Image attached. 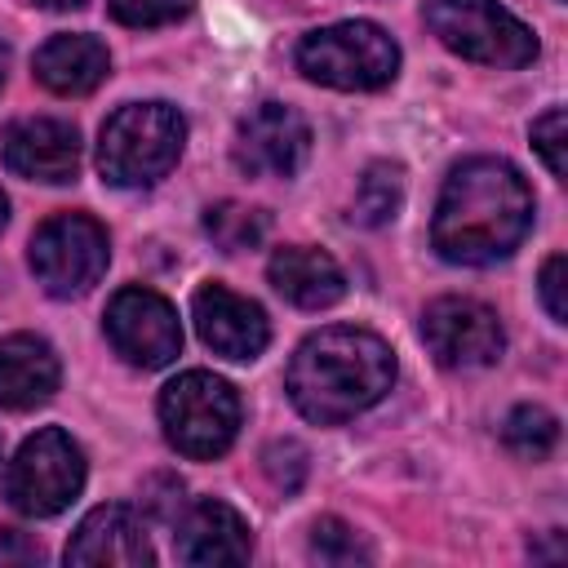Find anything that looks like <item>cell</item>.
I'll list each match as a JSON object with an SVG mask.
<instances>
[{"mask_svg": "<svg viewBox=\"0 0 568 568\" xmlns=\"http://www.w3.org/2000/svg\"><path fill=\"white\" fill-rule=\"evenodd\" d=\"M532 226V191L515 164L475 155L462 160L435 200L430 244L457 266H493L519 248Z\"/></svg>", "mask_w": 568, "mask_h": 568, "instance_id": "6da1fadb", "label": "cell"}, {"mask_svg": "<svg viewBox=\"0 0 568 568\" xmlns=\"http://www.w3.org/2000/svg\"><path fill=\"white\" fill-rule=\"evenodd\" d=\"M395 382V351L351 324H333L311 333L293 359H288V399L306 422L337 426L351 422L355 413L373 408Z\"/></svg>", "mask_w": 568, "mask_h": 568, "instance_id": "7a4b0ae2", "label": "cell"}, {"mask_svg": "<svg viewBox=\"0 0 568 568\" xmlns=\"http://www.w3.org/2000/svg\"><path fill=\"white\" fill-rule=\"evenodd\" d=\"M186 142V120L169 102H129L120 106L98 138V173L111 186H151L160 182Z\"/></svg>", "mask_w": 568, "mask_h": 568, "instance_id": "3957f363", "label": "cell"}, {"mask_svg": "<svg viewBox=\"0 0 568 568\" xmlns=\"http://www.w3.org/2000/svg\"><path fill=\"white\" fill-rule=\"evenodd\" d=\"M297 71L306 80H315L324 89H342V93L386 89L399 71V44L377 22H364V18L333 22V27L302 36Z\"/></svg>", "mask_w": 568, "mask_h": 568, "instance_id": "277c9868", "label": "cell"}, {"mask_svg": "<svg viewBox=\"0 0 568 568\" xmlns=\"http://www.w3.org/2000/svg\"><path fill=\"white\" fill-rule=\"evenodd\" d=\"M160 426L164 439L191 457V462H213L235 444L240 430V395L226 377L191 368L173 377L160 390Z\"/></svg>", "mask_w": 568, "mask_h": 568, "instance_id": "5b68a950", "label": "cell"}, {"mask_svg": "<svg viewBox=\"0 0 568 568\" xmlns=\"http://www.w3.org/2000/svg\"><path fill=\"white\" fill-rule=\"evenodd\" d=\"M435 40L479 67H528L537 58V36L497 0H426L422 9Z\"/></svg>", "mask_w": 568, "mask_h": 568, "instance_id": "8992f818", "label": "cell"}, {"mask_svg": "<svg viewBox=\"0 0 568 568\" xmlns=\"http://www.w3.org/2000/svg\"><path fill=\"white\" fill-rule=\"evenodd\" d=\"M80 488H84V453L58 426L27 435L18 457L9 462V475H4L9 506L18 515H31V519L62 515L80 497Z\"/></svg>", "mask_w": 568, "mask_h": 568, "instance_id": "52a82bcc", "label": "cell"}, {"mask_svg": "<svg viewBox=\"0 0 568 568\" xmlns=\"http://www.w3.org/2000/svg\"><path fill=\"white\" fill-rule=\"evenodd\" d=\"M111 262V240L89 213H58L31 235V271L49 297L89 293Z\"/></svg>", "mask_w": 568, "mask_h": 568, "instance_id": "ba28073f", "label": "cell"}, {"mask_svg": "<svg viewBox=\"0 0 568 568\" xmlns=\"http://www.w3.org/2000/svg\"><path fill=\"white\" fill-rule=\"evenodd\" d=\"M102 328L115 355L129 359L133 368H164L182 351V324H178L173 302L142 284H129L106 302Z\"/></svg>", "mask_w": 568, "mask_h": 568, "instance_id": "9c48e42d", "label": "cell"}, {"mask_svg": "<svg viewBox=\"0 0 568 568\" xmlns=\"http://www.w3.org/2000/svg\"><path fill=\"white\" fill-rule=\"evenodd\" d=\"M422 342L444 368H488L497 364L506 333L488 302L448 293L422 311Z\"/></svg>", "mask_w": 568, "mask_h": 568, "instance_id": "30bf717a", "label": "cell"}, {"mask_svg": "<svg viewBox=\"0 0 568 568\" xmlns=\"http://www.w3.org/2000/svg\"><path fill=\"white\" fill-rule=\"evenodd\" d=\"M231 155L248 178H293L311 155V124L284 102H262L240 120Z\"/></svg>", "mask_w": 568, "mask_h": 568, "instance_id": "8fae6325", "label": "cell"}, {"mask_svg": "<svg viewBox=\"0 0 568 568\" xmlns=\"http://www.w3.org/2000/svg\"><path fill=\"white\" fill-rule=\"evenodd\" d=\"M191 320H195V333L200 342L222 355V359H257L271 342V324H266V311L248 297H240L235 288L226 284H200L195 297H191Z\"/></svg>", "mask_w": 568, "mask_h": 568, "instance_id": "7c38bea8", "label": "cell"}, {"mask_svg": "<svg viewBox=\"0 0 568 568\" xmlns=\"http://www.w3.org/2000/svg\"><path fill=\"white\" fill-rule=\"evenodd\" d=\"M0 160L31 182H71L80 169V133L53 115H27L0 133Z\"/></svg>", "mask_w": 568, "mask_h": 568, "instance_id": "4fadbf2b", "label": "cell"}, {"mask_svg": "<svg viewBox=\"0 0 568 568\" xmlns=\"http://www.w3.org/2000/svg\"><path fill=\"white\" fill-rule=\"evenodd\" d=\"M151 559L155 555L146 541V524L115 501L89 510L67 541V564L80 568H146Z\"/></svg>", "mask_w": 568, "mask_h": 568, "instance_id": "5bb4252c", "label": "cell"}, {"mask_svg": "<svg viewBox=\"0 0 568 568\" xmlns=\"http://www.w3.org/2000/svg\"><path fill=\"white\" fill-rule=\"evenodd\" d=\"M173 550L182 564L217 568V564H244L253 555V537H248V524L235 506L204 497L178 519Z\"/></svg>", "mask_w": 568, "mask_h": 568, "instance_id": "9a60e30c", "label": "cell"}, {"mask_svg": "<svg viewBox=\"0 0 568 568\" xmlns=\"http://www.w3.org/2000/svg\"><path fill=\"white\" fill-rule=\"evenodd\" d=\"M266 280H271V288L284 302H293L302 311H324V306H333V302L346 297L342 266L324 248H311V244H284V248H275L271 262H266Z\"/></svg>", "mask_w": 568, "mask_h": 568, "instance_id": "2e32d148", "label": "cell"}, {"mask_svg": "<svg viewBox=\"0 0 568 568\" xmlns=\"http://www.w3.org/2000/svg\"><path fill=\"white\" fill-rule=\"evenodd\" d=\"M58 355L44 337L36 333H9L0 337V408L4 413H27L44 404L58 390Z\"/></svg>", "mask_w": 568, "mask_h": 568, "instance_id": "e0dca14e", "label": "cell"}, {"mask_svg": "<svg viewBox=\"0 0 568 568\" xmlns=\"http://www.w3.org/2000/svg\"><path fill=\"white\" fill-rule=\"evenodd\" d=\"M111 75V53L98 36H53L36 53V80L58 98L93 93Z\"/></svg>", "mask_w": 568, "mask_h": 568, "instance_id": "ac0fdd59", "label": "cell"}, {"mask_svg": "<svg viewBox=\"0 0 568 568\" xmlns=\"http://www.w3.org/2000/svg\"><path fill=\"white\" fill-rule=\"evenodd\" d=\"M404 204V169L390 164V160H377L364 169L359 186H355V200H351V217L359 226H386L395 222Z\"/></svg>", "mask_w": 568, "mask_h": 568, "instance_id": "d6986e66", "label": "cell"}, {"mask_svg": "<svg viewBox=\"0 0 568 568\" xmlns=\"http://www.w3.org/2000/svg\"><path fill=\"white\" fill-rule=\"evenodd\" d=\"M271 231V217L253 204H240V200H222V204H209L204 213V235L222 248V253H244V248H257Z\"/></svg>", "mask_w": 568, "mask_h": 568, "instance_id": "ffe728a7", "label": "cell"}, {"mask_svg": "<svg viewBox=\"0 0 568 568\" xmlns=\"http://www.w3.org/2000/svg\"><path fill=\"white\" fill-rule=\"evenodd\" d=\"M501 444L524 462H541L559 444V417L550 408H541V404H519L501 422Z\"/></svg>", "mask_w": 568, "mask_h": 568, "instance_id": "44dd1931", "label": "cell"}, {"mask_svg": "<svg viewBox=\"0 0 568 568\" xmlns=\"http://www.w3.org/2000/svg\"><path fill=\"white\" fill-rule=\"evenodd\" d=\"M311 555L320 564H333V568H351V564H368L373 559V546L337 515H324L311 524Z\"/></svg>", "mask_w": 568, "mask_h": 568, "instance_id": "7402d4cb", "label": "cell"}, {"mask_svg": "<svg viewBox=\"0 0 568 568\" xmlns=\"http://www.w3.org/2000/svg\"><path fill=\"white\" fill-rule=\"evenodd\" d=\"M195 9V0H111V18L124 27H169L178 18H186Z\"/></svg>", "mask_w": 568, "mask_h": 568, "instance_id": "603a6c76", "label": "cell"}, {"mask_svg": "<svg viewBox=\"0 0 568 568\" xmlns=\"http://www.w3.org/2000/svg\"><path fill=\"white\" fill-rule=\"evenodd\" d=\"M532 146H537V155L546 160V169H550L555 178L568 173V160H564V146H568V120H564V106H550V111L532 124Z\"/></svg>", "mask_w": 568, "mask_h": 568, "instance_id": "cb8c5ba5", "label": "cell"}, {"mask_svg": "<svg viewBox=\"0 0 568 568\" xmlns=\"http://www.w3.org/2000/svg\"><path fill=\"white\" fill-rule=\"evenodd\" d=\"M262 470L271 475L275 488L293 493V488L302 484V475H306V448H302L297 439H275V444H266V453H262Z\"/></svg>", "mask_w": 568, "mask_h": 568, "instance_id": "d4e9b609", "label": "cell"}, {"mask_svg": "<svg viewBox=\"0 0 568 568\" xmlns=\"http://www.w3.org/2000/svg\"><path fill=\"white\" fill-rule=\"evenodd\" d=\"M537 293H541V306L555 324H568V257L564 253H550L541 262V275H537Z\"/></svg>", "mask_w": 568, "mask_h": 568, "instance_id": "484cf974", "label": "cell"}, {"mask_svg": "<svg viewBox=\"0 0 568 568\" xmlns=\"http://www.w3.org/2000/svg\"><path fill=\"white\" fill-rule=\"evenodd\" d=\"M36 4H44V9H80L84 0H36Z\"/></svg>", "mask_w": 568, "mask_h": 568, "instance_id": "4316f807", "label": "cell"}, {"mask_svg": "<svg viewBox=\"0 0 568 568\" xmlns=\"http://www.w3.org/2000/svg\"><path fill=\"white\" fill-rule=\"evenodd\" d=\"M4 217H9V200H4V191H0V226H4Z\"/></svg>", "mask_w": 568, "mask_h": 568, "instance_id": "83f0119b", "label": "cell"}, {"mask_svg": "<svg viewBox=\"0 0 568 568\" xmlns=\"http://www.w3.org/2000/svg\"><path fill=\"white\" fill-rule=\"evenodd\" d=\"M0 84H4V44H0Z\"/></svg>", "mask_w": 568, "mask_h": 568, "instance_id": "f1b7e54d", "label": "cell"}, {"mask_svg": "<svg viewBox=\"0 0 568 568\" xmlns=\"http://www.w3.org/2000/svg\"><path fill=\"white\" fill-rule=\"evenodd\" d=\"M0 462H4V439H0Z\"/></svg>", "mask_w": 568, "mask_h": 568, "instance_id": "f546056e", "label": "cell"}]
</instances>
